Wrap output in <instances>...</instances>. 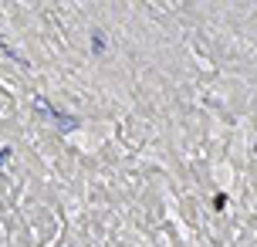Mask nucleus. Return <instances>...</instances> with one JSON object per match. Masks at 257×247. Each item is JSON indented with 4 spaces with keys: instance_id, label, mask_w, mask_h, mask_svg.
I'll list each match as a JSON object with an SVG mask.
<instances>
[{
    "instance_id": "obj_1",
    "label": "nucleus",
    "mask_w": 257,
    "mask_h": 247,
    "mask_svg": "<svg viewBox=\"0 0 257 247\" xmlns=\"http://www.w3.org/2000/svg\"><path fill=\"white\" fill-rule=\"evenodd\" d=\"M105 48V38H102V31H95V51H102Z\"/></svg>"
}]
</instances>
